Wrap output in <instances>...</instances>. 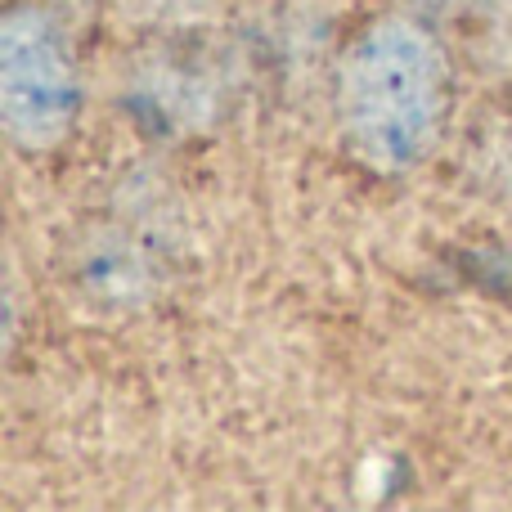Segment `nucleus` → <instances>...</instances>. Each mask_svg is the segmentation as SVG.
I'll list each match as a JSON object with an SVG mask.
<instances>
[{
    "label": "nucleus",
    "mask_w": 512,
    "mask_h": 512,
    "mask_svg": "<svg viewBox=\"0 0 512 512\" xmlns=\"http://www.w3.org/2000/svg\"><path fill=\"white\" fill-rule=\"evenodd\" d=\"M140 14H162V18H171V23H180V18H194V14H203L212 0H131Z\"/></svg>",
    "instance_id": "4"
},
{
    "label": "nucleus",
    "mask_w": 512,
    "mask_h": 512,
    "mask_svg": "<svg viewBox=\"0 0 512 512\" xmlns=\"http://www.w3.org/2000/svg\"><path fill=\"white\" fill-rule=\"evenodd\" d=\"M72 279L99 310L126 306V301H140L149 288V256L135 248L131 234L104 225L90 234V243H81V261L72 265Z\"/></svg>",
    "instance_id": "3"
},
{
    "label": "nucleus",
    "mask_w": 512,
    "mask_h": 512,
    "mask_svg": "<svg viewBox=\"0 0 512 512\" xmlns=\"http://www.w3.org/2000/svg\"><path fill=\"white\" fill-rule=\"evenodd\" d=\"M81 117V72L68 27L41 0L0 18V126L18 153H50Z\"/></svg>",
    "instance_id": "2"
},
{
    "label": "nucleus",
    "mask_w": 512,
    "mask_h": 512,
    "mask_svg": "<svg viewBox=\"0 0 512 512\" xmlns=\"http://www.w3.org/2000/svg\"><path fill=\"white\" fill-rule=\"evenodd\" d=\"M418 14H450V9H463L468 0H409Z\"/></svg>",
    "instance_id": "5"
},
{
    "label": "nucleus",
    "mask_w": 512,
    "mask_h": 512,
    "mask_svg": "<svg viewBox=\"0 0 512 512\" xmlns=\"http://www.w3.org/2000/svg\"><path fill=\"white\" fill-rule=\"evenodd\" d=\"M454 117V59L423 14H378L337 59V131L382 176L441 149Z\"/></svg>",
    "instance_id": "1"
}]
</instances>
